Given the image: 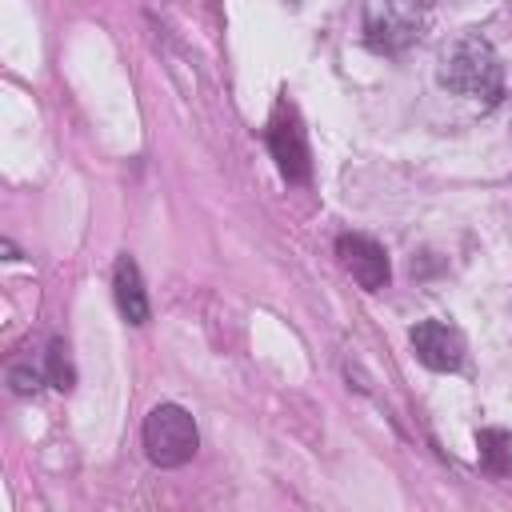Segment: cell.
Returning a JSON list of instances; mask_svg holds the SVG:
<instances>
[{"label":"cell","instance_id":"1","mask_svg":"<svg viewBox=\"0 0 512 512\" xmlns=\"http://www.w3.org/2000/svg\"><path fill=\"white\" fill-rule=\"evenodd\" d=\"M440 84L456 96H472V100L492 104L504 88V72H500V60H496L492 44L484 36H460L440 56Z\"/></svg>","mask_w":512,"mask_h":512},{"label":"cell","instance_id":"2","mask_svg":"<svg viewBox=\"0 0 512 512\" xmlns=\"http://www.w3.org/2000/svg\"><path fill=\"white\" fill-rule=\"evenodd\" d=\"M200 448V432L196 420L180 408V404H156L144 416V452L152 464L160 468H180L196 456Z\"/></svg>","mask_w":512,"mask_h":512},{"label":"cell","instance_id":"3","mask_svg":"<svg viewBox=\"0 0 512 512\" xmlns=\"http://www.w3.org/2000/svg\"><path fill=\"white\" fill-rule=\"evenodd\" d=\"M432 0H368L364 8V40L376 52H400L420 36V16Z\"/></svg>","mask_w":512,"mask_h":512},{"label":"cell","instance_id":"4","mask_svg":"<svg viewBox=\"0 0 512 512\" xmlns=\"http://www.w3.org/2000/svg\"><path fill=\"white\" fill-rule=\"evenodd\" d=\"M268 148H272V160H276V168H280V176L288 184H304L312 176L308 140H304L300 116H296L292 104H276L272 124H268Z\"/></svg>","mask_w":512,"mask_h":512},{"label":"cell","instance_id":"5","mask_svg":"<svg viewBox=\"0 0 512 512\" xmlns=\"http://www.w3.org/2000/svg\"><path fill=\"white\" fill-rule=\"evenodd\" d=\"M412 348L432 372H456L464 364V336L444 320H420L412 328Z\"/></svg>","mask_w":512,"mask_h":512},{"label":"cell","instance_id":"6","mask_svg":"<svg viewBox=\"0 0 512 512\" xmlns=\"http://www.w3.org/2000/svg\"><path fill=\"white\" fill-rule=\"evenodd\" d=\"M336 252H340L344 268L352 272V280H356L360 288L376 292V288H384V284H388L392 268H388V256H384V248H380L372 236H360V232H344V236L336 240Z\"/></svg>","mask_w":512,"mask_h":512},{"label":"cell","instance_id":"7","mask_svg":"<svg viewBox=\"0 0 512 512\" xmlns=\"http://www.w3.org/2000/svg\"><path fill=\"white\" fill-rule=\"evenodd\" d=\"M112 284H116V304H120L124 320H128V324H144V320H148V296H144L140 268H136L132 256H120V260H116Z\"/></svg>","mask_w":512,"mask_h":512},{"label":"cell","instance_id":"8","mask_svg":"<svg viewBox=\"0 0 512 512\" xmlns=\"http://www.w3.org/2000/svg\"><path fill=\"white\" fill-rule=\"evenodd\" d=\"M480 464L488 468V472H496V476H504V472H512V440H508V432H500V428H484L480 432Z\"/></svg>","mask_w":512,"mask_h":512},{"label":"cell","instance_id":"9","mask_svg":"<svg viewBox=\"0 0 512 512\" xmlns=\"http://www.w3.org/2000/svg\"><path fill=\"white\" fill-rule=\"evenodd\" d=\"M68 348L56 340L52 344V352H48V376H52V384L56 388H72V364H68V356H64Z\"/></svg>","mask_w":512,"mask_h":512}]
</instances>
